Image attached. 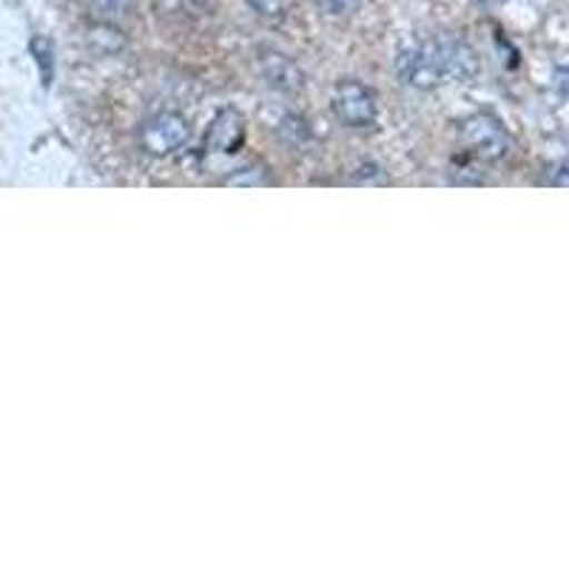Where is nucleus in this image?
<instances>
[{
    "label": "nucleus",
    "instance_id": "nucleus-1",
    "mask_svg": "<svg viewBox=\"0 0 569 569\" xmlns=\"http://www.w3.org/2000/svg\"><path fill=\"white\" fill-rule=\"evenodd\" d=\"M399 78L421 91L445 83H472L481 74L479 52L456 34H436L399 54Z\"/></svg>",
    "mask_w": 569,
    "mask_h": 569
},
{
    "label": "nucleus",
    "instance_id": "nucleus-2",
    "mask_svg": "<svg viewBox=\"0 0 569 569\" xmlns=\"http://www.w3.org/2000/svg\"><path fill=\"white\" fill-rule=\"evenodd\" d=\"M459 142L461 149L476 160L496 162L510 151V131L498 117L487 114H470L459 123Z\"/></svg>",
    "mask_w": 569,
    "mask_h": 569
},
{
    "label": "nucleus",
    "instance_id": "nucleus-3",
    "mask_svg": "<svg viewBox=\"0 0 569 569\" xmlns=\"http://www.w3.org/2000/svg\"><path fill=\"white\" fill-rule=\"evenodd\" d=\"M330 109L333 117L345 129H370L379 117V103H376V94L370 86L359 83V80H342L333 89V98H330Z\"/></svg>",
    "mask_w": 569,
    "mask_h": 569
},
{
    "label": "nucleus",
    "instance_id": "nucleus-4",
    "mask_svg": "<svg viewBox=\"0 0 569 569\" xmlns=\"http://www.w3.org/2000/svg\"><path fill=\"white\" fill-rule=\"evenodd\" d=\"M140 149L151 157H169L191 140V126L177 111H160L140 126Z\"/></svg>",
    "mask_w": 569,
    "mask_h": 569
},
{
    "label": "nucleus",
    "instance_id": "nucleus-5",
    "mask_svg": "<svg viewBox=\"0 0 569 569\" xmlns=\"http://www.w3.org/2000/svg\"><path fill=\"white\" fill-rule=\"evenodd\" d=\"M246 142V117L237 109H220L208 126L206 151L211 154H237Z\"/></svg>",
    "mask_w": 569,
    "mask_h": 569
},
{
    "label": "nucleus",
    "instance_id": "nucleus-6",
    "mask_svg": "<svg viewBox=\"0 0 569 569\" xmlns=\"http://www.w3.org/2000/svg\"><path fill=\"white\" fill-rule=\"evenodd\" d=\"M259 71L266 74L273 89L284 91V94L302 91L305 86V71L299 69L297 60L288 58L284 52H277V49H268V46L259 49Z\"/></svg>",
    "mask_w": 569,
    "mask_h": 569
},
{
    "label": "nucleus",
    "instance_id": "nucleus-7",
    "mask_svg": "<svg viewBox=\"0 0 569 569\" xmlns=\"http://www.w3.org/2000/svg\"><path fill=\"white\" fill-rule=\"evenodd\" d=\"M248 7H251V12L257 14V18L268 20V23H279V20H284L288 14H291V7L293 0H246Z\"/></svg>",
    "mask_w": 569,
    "mask_h": 569
},
{
    "label": "nucleus",
    "instance_id": "nucleus-8",
    "mask_svg": "<svg viewBox=\"0 0 569 569\" xmlns=\"http://www.w3.org/2000/svg\"><path fill=\"white\" fill-rule=\"evenodd\" d=\"M131 3H134V0H89V9L94 18L109 23V20H114V18H120V14L129 12Z\"/></svg>",
    "mask_w": 569,
    "mask_h": 569
},
{
    "label": "nucleus",
    "instance_id": "nucleus-9",
    "mask_svg": "<svg viewBox=\"0 0 569 569\" xmlns=\"http://www.w3.org/2000/svg\"><path fill=\"white\" fill-rule=\"evenodd\" d=\"M279 134H282L288 142H299V140H305V137H308V126H305L302 117L288 114L282 123H279Z\"/></svg>",
    "mask_w": 569,
    "mask_h": 569
},
{
    "label": "nucleus",
    "instance_id": "nucleus-10",
    "mask_svg": "<svg viewBox=\"0 0 569 569\" xmlns=\"http://www.w3.org/2000/svg\"><path fill=\"white\" fill-rule=\"evenodd\" d=\"M317 7L330 18H345L359 9V0H317Z\"/></svg>",
    "mask_w": 569,
    "mask_h": 569
},
{
    "label": "nucleus",
    "instance_id": "nucleus-11",
    "mask_svg": "<svg viewBox=\"0 0 569 569\" xmlns=\"http://www.w3.org/2000/svg\"><path fill=\"white\" fill-rule=\"evenodd\" d=\"M552 174L550 177H543V182H547V186H567V162H556V166H552Z\"/></svg>",
    "mask_w": 569,
    "mask_h": 569
},
{
    "label": "nucleus",
    "instance_id": "nucleus-12",
    "mask_svg": "<svg viewBox=\"0 0 569 569\" xmlns=\"http://www.w3.org/2000/svg\"><path fill=\"white\" fill-rule=\"evenodd\" d=\"M476 3H481V7H492V3H498V0H476Z\"/></svg>",
    "mask_w": 569,
    "mask_h": 569
}]
</instances>
